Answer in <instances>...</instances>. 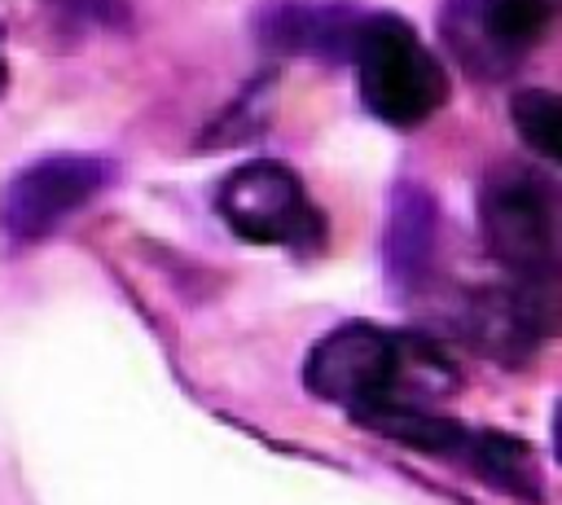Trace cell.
Segmentation results:
<instances>
[{"mask_svg":"<svg viewBox=\"0 0 562 505\" xmlns=\"http://www.w3.org/2000/svg\"><path fill=\"white\" fill-rule=\"evenodd\" d=\"M509 119L531 154L562 167V97L549 88H522L509 101Z\"/></svg>","mask_w":562,"mask_h":505,"instance_id":"cell-11","label":"cell"},{"mask_svg":"<svg viewBox=\"0 0 562 505\" xmlns=\"http://www.w3.org/2000/svg\"><path fill=\"white\" fill-rule=\"evenodd\" d=\"M105 184V162L92 154H53L22 167L0 193V228L13 242L48 237L66 215L88 206Z\"/></svg>","mask_w":562,"mask_h":505,"instance_id":"cell-7","label":"cell"},{"mask_svg":"<svg viewBox=\"0 0 562 505\" xmlns=\"http://www.w3.org/2000/svg\"><path fill=\"white\" fill-rule=\"evenodd\" d=\"M558 321V290L553 281H505V285H479L457 299L452 325L457 334L496 360H522L531 356L544 334Z\"/></svg>","mask_w":562,"mask_h":505,"instance_id":"cell-6","label":"cell"},{"mask_svg":"<svg viewBox=\"0 0 562 505\" xmlns=\"http://www.w3.org/2000/svg\"><path fill=\"white\" fill-rule=\"evenodd\" d=\"M303 382L316 400L364 417L378 408H435L457 391V364L435 338L395 334L373 321H347L312 347Z\"/></svg>","mask_w":562,"mask_h":505,"instance_id":"cell-1","label":"cell"},{"mask_svg":"<svg viewBox=\"0 0 562 505\" xmlns=\"http://www.w3.org/2000/svg\"><path fill=\"white\" fill-rule=\"evenodd\" d=\"M220 220L255 246L316 250L325 242V215L307 198L303 180L281 162H241L215 189Z\"/></svg>","mask_w":562,"mask_h":505,"instance_id":"cell-4","label":"cell"},{"mask_svg":"<svg viewBox=\"0 0 562 505\" xmlns=\"http://www.w3.org/2000/svg\"><path fill=\"white\" fill-rule=\"evenodd\" d=\"M369 13L351 4H277L263 13L259 35L277 53H307L325 61H351Z\"/></svg>","mask_w":562,"mask_h":505,"instance_id":"cell-8","label":"cell"},{"mask_svg":"<svg viewBox=\"0 0 562 505\" xmlns=\"http://www.w3.org/2000/svg\"><path fill=\"white\" fill-rule=\"evenodd\" d=\"M487 487H501L505 496L514 501H527V505H540V465H536V452L505 435V430H474L470 444H465V457H461Z\"/></svg>","mask_w":562,"mask_h":505,"instance_id":"cell-10","label":"cell"},{"mask_svg":"<svg viewBox=\"0 0 562 505\" xmlns=\"http://www.w3.org/2000/svg\"><path fill=\"white\" fill-rule=\"evenodd\" d=\"M4 88H9V66H4V57H0V97H4Z\"/></svg>","mask_w":562,"mask_h":505,"instance_id":"cell-13","label":"cell"},{"mask_svg":"<svg viewBox=\"0 0 562 505\" xmlns=\"http://www.w3.org/2000/svg\"><path fill=\"white\" fill-rule=\"evenodd\" d=\"M356 79L373 119L386 127H422L448 101V70L400 13H369L356 44Z\"/></svg>","mask_w":562,"mask_h":505,"instance_id":"cell-3","label":"cell"},{"mask_svg":"<svg viewBox=\"0 0 562 505\" xmlns=\"http://www.w3.org/2000/svg\"><path fill=\"white\" fill-rule=\"evenodd\" d=\"M558 0H443L439 40L474 79H505L549 31Z\"/></svg>","mask_w":562,"mask_h":505,"instance_id":"cell-5","label":"cell"},{"mask_svg":"<svg viewBox=\"0 0 562 505\" xmlns=\"http://www.w3.org/2000/svg\"><path fill=\"white\" fill-rule=\"evenodd\" d=\"M435 233H439L435 198L422 184L400 180L391 193V220H386V272L400 290L422 285L435 259Z\"/></svg>","mask_w":562,"mask_h":505,"instance_id":"cell-9","label":"cell"},{"mask_svg":"<svg viewBox=\"0 0 562 505\" xmlns=\"http://www.w3.org/2000/svg\"><path fill=\"white\" fill-rule=\"evenodd\" d=\"M553 452H558V461H562V400H558V408H553Z\"/></svg>","mask_w":562,"mask_h":505,"instance_id":"cell-12","label":"cell"},{"mask_svg":"<svg viewBox=\"0 0 562 505\" xmlns=\"http://www.w3.org/2000/svg\"><path fill=\"white\" fill-rule=\"evenodd\" d=\"M479 233L509 277L553 281L562 272V184L536 162H496L479 184Z\"/></svg>","mask_w":562,"mask_h":505,"instance_id":"cell-2","label":"cell"}]
</instances>
